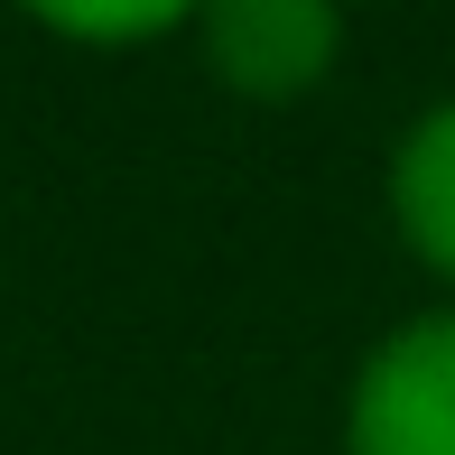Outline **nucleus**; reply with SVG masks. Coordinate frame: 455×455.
I'll return each mask as SVG.
<instances>
[{"mask_svg":"<svg viewBox=\"0 0 455 455\" xmlns=\"http://www.w3.org/2000/svg\"><path fill=\"white\" fill-rule=\"evenodd\" d=\"M344 437L354 455H455V307L400 325L363 363Z\"/></svg>","mask_w":455,"mask_h":455,"instance_id":"1","label":"nucleus"},{"mask_svg":"<svg viewBox=\"0 0 455 455\" xmlns=\"http://www.w3.org/2000/svg\"><path fill=\"white\" fill-rule=\"evenodd\" d=\"M204 56L233 93L288 102L307 84H325L344 47V0H204Z\"/></svg>","mask_w":455,"mask_h":455,"instance_id":"2","label":"nucleus"},{"mask_svg":"<svg viewBox=\"0 0 455 455\" xmlns=\"http://www.w3.org/2000/svg\"><path fill=\"white\" fill-rule=\"evenodd\" d=\"M390 214H400L409 251L437 279H455V102L409 121L400 158H390Z\"/></svg>","mask_w":455,"mask_h":455,"instance_id":"3","label":"nucleus"},{"mask_svg":"<svg viewBox=\"0 0 455 455\" xmlns=\"http://www.w3.org/2000/svg\"><path fill=\"white\" fill-rule=\"evenodd\" d=\"M28 19H47L56 37H93V47H121V37H158L177 19H196L204 0H19Z\"/></svg>","mask_w":455,"mask_h":455,"instance_id":"4","label":"nucleus"}]
</instances>
